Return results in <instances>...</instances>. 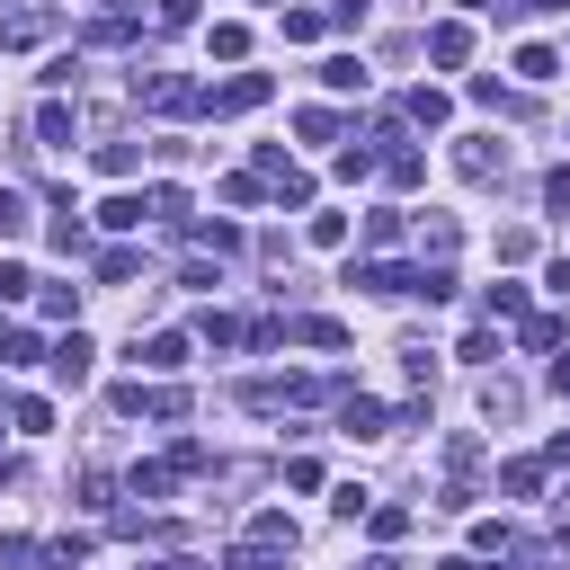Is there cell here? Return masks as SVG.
<instances>
[{"mask_svg": "<svg viewBox=\"0 0 570 570\" xmlns=\"http://www.w3.org/2000/svg\"><path fill=\"white\" fill-rule=\"evenodd\" d=\"M196 19V0H161V27H187Z\"/></svg>", "mask_w": 570, "mask_h": 570, "instance_id": "obj_33", "label": "cell"}, {"mask_svg": "<svg viewBox=\"0 0 570 570\" xmlns=\"http://www.w3.org/2000/svg\"><path fill=\"white\" fill-rule=\"evenodd\" d=\"M304 232H312V250H339V241H347V214H312Z\"/></svg>", "mask_w": 570, "mask_h": 570, "instance_id": "obj_27", "label": "cell"}, {"mask_svg": "<svg viewBox=\"0 0 570 570\" xmlns=\"http://www.w3.org/2000/svg\"><path fill=\"white\" fill-rule=\"evenodd\" d=\"M134 366H152V375H179V366H187V330H152V339L134 347Z\"/></svg>", "mask_w": 570, "mask_h": 570, "instance_id": "obj_6", "label": "cell"}, {"mask_svg": "<svg viewBox=\"0 0 570 570\" xmlns=\"http://www.w3.org/2000/svg\"><path fill=\"white\" fill-rule=\"evenodd\" d=\"M339 428H347V437H392V410L366 401V392H347V401H339Z\"/></svg>", "mask_w": 570, "mask_h": 570, "instance_id": "obj_5", "label": "cell"}, {"mask_svg": "<svg viewBox=\"0 0 570 570\" xmlns=\"http://www.w3.org/2000/svg\"><path fill=\"white\" fill-rule=\"evenodd\" d=\"M36 561L45 570H81L90 561V535H54V544H36Z\"/></svg>", "mask_w": 570, "mask_h": 570, "instance_id": "obj_14", "label": "cell"}, {"mask_svg": "<svg viewBox=\"0 0 570 570\" xmlns=\"http://www.w3.org/2000/svg\"><path fill=\"white\" fill-rule=\"evenodd\" d=\"M10 428H19V437H45V428H54V401H45V392L10 401Z\"/></svg>", "mask_w": 570, "mask_h": 570, "instance_id": "obj_15", "label": "cell"}, {"mask_svg": "<svg viewBox=\"0 0 570 570\" xmlns=\"http://www.w3.org/2000/svg\"><path fill=\"white\" fill-rule=\"evenodd\" d=\"M116 410H134V419H187V392L179 384H125Z\"/></svg>", "mask_w": 570, "mask_h": 570, "instance_id": "obj_2", "label": "cell"}, {"mask_svg": "<svg viewBox=\"0 0 570 570\" xmlns=\"http://www.w3.org/2000/svg\"><path fill=\"white\" fill-rule=\"evenodd\" d=\"M481 312H490V321H526V285H490Z\"/></svg>", "mask_w": 570, "mask_h": 570, "instance_id": "obj_19", "label": "cell"}, {"mask_svg": "<svg viewBox=\"0 0 570 570\" xmlns=\"http://www.w3.org/2000/svg\"><path fill=\"white\" fill-rule=\"evenodd\" d=\"M464 54H472V27H455V19H446V27H428V62H446V71H455Z\"/></svg>", "mask_w": 570, "mask_h": 570, "instance_id": "obj_9", "label": "cell"}, {"mask_svg": "<svg viewBox=\"0 0 570 570\" xmlns=\"http://www.w3.org/2000/svg\"><path fill=\"white\" fill-rule=\"evenodd\" d=\"M0 366H36V330H0Z\"/></svg>", "mask_w": 570, "mask_h": 570, "instance_id": "obj_26", "label": "cell"}, {"mask_svg": "<svg viewBox=\"0 0 570 570\" xmlns=\"http://www.w3.org/2000/svg\"><path fill=\"white\" fill-rule=\"evenodd\" d=\"M552 392H561V401H570V356H552Z\"/></svg>", "mask_w": 570, "mask_h": 570, "instance_id": "obj_34", "label": "cell"}, {"mask_svg": "<svg viewBox=\"0 0 570 570\" xmlns=\"http://www.w3.org/2000/svg\"><path fill=\"white\" fill-rule=\"evenodd\" d=\"M561 339H570L561 312H526V321H517V347H561Z\"/></svg>", "mask_w": 570, "mask_h": 570, "instance_id": "obj_11", "label": "cell"}, {"mask_svg": "<svg viewBox=\"0 0 570 570\" xmlns=\"http://www.w3.org/2000/svg\"><path fill=\"white\" fill-rule=\"evenodd\" d=\"M552 71H561L552 45H526V54H517V81H552Z\"/></svg>", "mask_w": 570, "mask_h": 570, "instance_id": "obj_23", "label": "cell"}, {"mask_svg": "<svg viewBox=\"0 0 570 570\" xmlns=\"http://www.w3.org/2000/svg\"><path fill=\"white\" fill-rule=\"evenodd\" d=\"M356 570H401V561H392V552H375V561H356Z\"/></svg>", "mask_w": 570, "mask_h": 570, "instance_id": "obj_35", "label": "cell"}, {"mask_svg": "<svg viewBox=\"0 0 570 570\" xmlns=\"http://www.w3.org/2000/svg\"><path fill=\"white\" fill-rule=\"evenodd\" d=\"M401 116H410V125H446V116H455V99H446V90H410V99H401Z\"/></svg>", "mask_w": 570, "mask_h": 570, "instance_id": "obj_12", "label": "cell"}, {"mask_svg": "<svg viewBox=\"0 0 570 570\" xmlns=\"http://www.w3.org/2000/svg\"><path fill=\"white\" fill-rule=\"evenodd\" d=\"M285 339H304V347H347V321H285Z\"/></svg>", "mask_w": 570, "mask_h": 570, "instance_id": "obj_18", "label": "cell"}, {"mask_svg": "<svg viewBox=\"0 0 570 570\" xmlns=\"http://www.w3.org/2000/svg\"><path fill=\"white\" fill-rule=\"evenodd\" d=\"M321 36V10H285V45H312Z\"/></svg>", "mask_w": 570, "mask_h": 570, "instance_id": "obj_30", "label": "cell"}, {"mask_svg": "<svg viewBox=\"0 0 570 570\" xmlns=\"http://www.w3.org/2000/svg\"><path fill=\"white\" fill-rule=\"evenodd\" d=\"M170 481H179V464H134V472H125L134 499H170Z\"/></svg>", "mask_w": 570, "mask_h": 570, "instance_id": "obj_13", "label": "cell"}, {"mask_svg": "<svg viewBox=\"0 0 570 570\" xmlns=\"http://www.w3.org/2000/svg\"><path fill=\"white\" fill-rule=\"evenodd\" d=\"M232 570H285V552H267V544H241V552H232Z\"/></svg>", "mask_w": 570, "mask_h": 570, "instance_id": "obj_31", "label": "cell"}, {"mask_svg": "<svg viewBox=\"0 0 570 570\" xmlns=\"http://www.w3.org/2000/svg\"><path fill=\"white\" fill-rule=\"evenodd\" d=\"M99 224H107V232H134V224H142V196H107Z\"/></svg>", "mask_w": 570, "mask_h": 570, "instance_id": "obj_22", "label": "cell"}, {"mask_svg": "<svg viewBox=\"0 0 570 570\" xmlns=\"http://www.w3.org/2000/svg\"><path fill=\"white\" fill-rule=\"evenodd\" d=\"M27 285H36V276H27L19 259H10V267H0V304H19V295H27Z\"/></svg>", "mask_w": 570, "mask_h": 570, "instance_id": "obj_32", "label": "cell"}, {"mask_svg": "<svg viewBox=\"0 0 570 570\" xmlns=\"http://www.w3.org/2000/svg\"><path fill=\"white\" fill-rule=\"evenodd\" d=\"M366 517H375V544H401L410 535V509H366Z\"/></svg>", "mask_w": 570, "mask_h": 570, "instance_id": "obj_28", "label": "cell"}, {"mask_svg": "<svg viewBox=\"0 0 570 570\" xmlns=\"http://www.w3.org/2000/svg\"><path fill=\"white\" fill-rule=\"evenodd\" d=\"M544 205H552V214H570V161H552V170H544Z\"/></svg>", "mask_w": 570, "mask_h": 570, "instance_id": "obj_29", "label": "cell"}, {"mask_svg": "<svg viewBox=\"0 0 570 570\" xmlns=\"http://www.w3.org/2000/svg\"><path fill=\"white\" fill-rule=\"evenodd\" d=\"M267 99V71H232L224 90H205V116H250Z\"/></svg>", "mask_w": 570, "mask_h": 570, "instance_id": "obj_3", "label": "cell"}, {"mask_svg": "<svg viewBox=\"0 0 570 570\" xmlns=\"http://www.w3.org/2000/svg\"><path fill=\"white\" fill-rule=\"evenodd\" d=\"M250 544H267V552H295V517H285V509H259V517H250Z\"/></svg>", "mask_w": 570, "mask_h": 570, "instance_id": "obj_10", "label": "cell"}, {"mask_svg": "<svg viewBox=\"0 0 570 570\" xmlns=\"http://www.w3.org/2000/svg\"><path fill=\"white\" fill-rule=\"evenodd\" d=\"M27 224H36L27 196H19V187H0V241H27Z\"/></svg>", "mask_w": 570, "mask_h": 570, "instance_id": "obj_17", "label": "cell"}, {"mask_svg": "<svg viewBox=\"0 0 570 570\" xmlns=\"http://www.w3.org/2000/svg\"><path fill=\"white\" fill-rule=\"evenodd\" d=\"M36 134L62 152V142H71V107H62V99H45V107H36Z\"/></svg>", "mask_w": 570, "mask_h": 570, "instance_id": "obj_21", "label": "cell"}, {"mask_svg": "<svg viewBox=\"0 0 570 570\" xmlns=\"http://www.w3.org/2000/svg\"><path fill=\"white\" fill-rule=\"evenodd\" d=\"M437 570H481V561H464V552H446V561H437Z\"/></svg>", "mask_w": 570, "mask_h": 570, "instance_id": "obj_36", "label": "cell"}, {"mask_svg": "<svg viewBox=\"0 0 570 570\" xmlns=\"http://www.w3.org/2000/svg\"><path fill=\"white\" fill-rule=\"evenodd\" d=\"M321 90H339V99L366 90V62H356V54H330V62H321Z\"/></svg>", "mask_w": 570, "mask_h": 570, "instance_id": "obj_16", "label": "cell"}, {"mask_svg": "<svg viewBox=\"0 0 570 570\" xmlns=\"http://www.w3.org/2000/svg\"><path fill=\"white\" fill-rule=\"evenodd\" d=\"M90 356H99V347H90L81 330H71V339H54V384H71V392H81V384H90Z\"/></svg>", "mask_w": 570, "mask_h": 570, "instance_id": "obj_7", "label": "cell"}, {"mask_svg": "<svg viewBox=\"0 0 570 570\" xmlns=\"http://www.w3.org/2000/svg\"><path fill=\"white\" fill-rule=\"evenodd\" d=\"M330 509H339V517H366V509H375V490H366V481H339V490H330Z\"/></svg>", "mask_w": 570, "mask_h": 570, "instance_id": "obj_25", "label": "cell"}, {"mask_svg": "<svg viewBox=\"0 0 570 570\" xmlns=\"http://www.w3.org/2000/svg\"><path fill=\"white\" fill-rule=\"evenodd\" d=\"M134 99H142V107H161V116H196V107H205V90L170 81V71H152V81H134Z\"/></svg>", "mask_w": 570, "mask_h": 570, "instance_id": "obj_4", "label": "cell"}, {"mask_svg": "<svg viewBox=\"0 0 570 570\" xmlns=\"http://www.w3.org/2000/svg\"><path fill=\"white\" fill-rule=\"evenodd\" d=\"M161 570H196V561H161Z\"/></svg>", "mask_w": 570, "mask_h": 570, "instance_id": "obj_37", "label": "cell"}, {"mask_svg": "<svg viewBox=\"0 0 570 570\" xmlns=\"http://www.w3.org/2000/svg\"><path fill=\"white\" fill-rule=\"evenodd\" d=\"M347 285H366V295H419V267H401V259H347Z\"/></svg>", "mask_w": 570, "mask_h": 570, "instance_id": "obj_1", "label": "cell"}, {"mask_svg": "<svg viewBox=\"0 0 570 570\" xmlns=\"http://www.w3.org/2000/svg\"><path fill=\"white\" fill-rule=\"evenodd\" d=\"M499 490H517V499H535V490H544V464H535V455H526V464H509V472H499Z\"/></svg>", "mask_w": 570, "mask_h": 570, "instance_id": "obj_24", "label": "cell"}, {"mask_svg": "<svg viewBox=\"0 0 570 570\" xmlns=\"http://www.w3.org/2000/svg\"><path fill=\"white\" fill-rule=\"evenodd\" d=\"M205 45H214V62H241V54H250V27H241V19H224Z\"/></svg>", "mask_w": 570, "mask_h": 570, "instance_id": "obj_20", "label": "cell"}, {"mask_svg": "<svg viewBox=\"0 0 570 570\" xmlns=\"http://www.w3.org/2000/svg\"><path fill=\"white\" fill-rule=\"evenodd\" d=\"M455 170H464V179H499V170H509V152H499L490 134H472L464 152H455Z\"/></svg>", "mask_w": 570, "mask_h": 570, "instance_id": "obj_8", "label": "cell"}]
</instances>
